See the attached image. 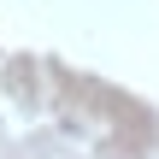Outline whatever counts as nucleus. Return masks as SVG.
Returning <instances> with one entry per match:
<instances>
[]
</instances>
